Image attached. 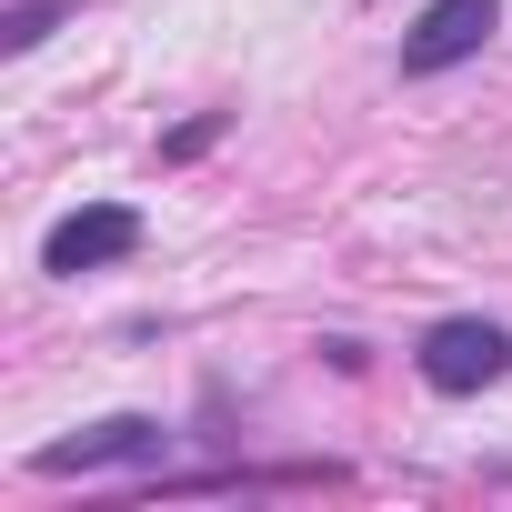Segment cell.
<instances>
[{"label":"cell","instance_id":"1","mask_svg":"<svg viewBox=\"0 0 512 512\" xmlns=\"http://www.w3.org/2000/svg\"><path fill=\"white\" fill-rule=\"evenodd\" d=\"M512 372V332L502 322H432L422 332V382L432 392H482Z\"/></svg>","mask_w":512,"mask_h":512},{"label":"cell","instance_id":"2","mask_svg":"<svg viewBox=\"0 0 512 512\" xmlns=\"http://www.w3.org/2000/svg\"><path fill=\"white\" fill-rule=\"evenodd\" d=\"M121 251H141V211H121V201H91V211L51 221V241H41V272H101V262H121Z\"/></svg>","mask_w":512,"mask_h":512},{"label":"cell","instance_id":"3","mask_svg":"<svg viewBox=\"0 0 512 512\" xmlns=\"http://www.w3.org/2000/svg\"><path fill=\"white\" fill-rule=\"evenodd\" d=\"M492 21H502V0H432V11L412 21V41H402V71H452V61H472V51L492 41Z\"/></svg>","mask_w":512,"mask_h":512},{"label":"cell","instance_id":"4","mask_svg":"<svg viewBox=\"0 0 512 512\" xmlns=\"http://www.w3.org/2000/svg\"><path fill=\"white\" fill-rule=\"evenodd\" d=\"M151 452H161V422L121 412V422H101V432H81V442H51V452H41V472H91V462H151Z\"/></svg>","mask_w":512,"mask_h":512},{"label":"cell","instance_id":"5","mask_svg":"<svg viewBox=\"0 0 512 512\" xmlns=\"http://www.w3.org/2000/svg\"><path fill=\"white\" fill-rule=\"evenodd\" d=\"M51 21H61V0H31V11H11V31H0V41H11V51H31Z\"/></svg>","mask_w":512,"mask_h":512}]
</instances>
